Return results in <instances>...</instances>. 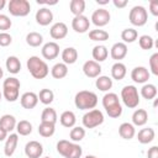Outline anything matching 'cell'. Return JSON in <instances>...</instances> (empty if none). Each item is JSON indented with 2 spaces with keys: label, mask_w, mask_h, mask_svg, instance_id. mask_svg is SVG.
Instances as JSON below:
<instances>
[{
  "label": "cell",
  "mask_w": 158,
  "mask_h": 158,
  "mask_svg": "<svg viewBox=\"0 0 158 158\" xmlns=\"http://www.w3.org/2000/svg\"><path fill=\"white\" fill-rule=\"evenodd\" d=\"M85 1L84 0H72L69 4V10L74 16L84 15L85 11Z\"/></svg>",
  "instance_id": "obj_32"
},
{
  "label": "cell",
  "mask_w": 158,
  "mask_h": 158,
  "mask_svg": "<svg viewBox=\"0 0 158 158\" xmlns=\"http://www.w3.org/2000/svg\"><path fill=\"white\" fill-rule=\"evenodd\" d=\"M54 131H56V125L54 123H48V122H41L40 126H38V133L44 137V138H48L51 136L54 135Z\"/></svg>",
  "instance_id": "obj_33"
},
{
  "label": "cell",
  "mask_w": 158,
  "mask_h": 158,
  "mask_svg": "<svg viewBox=\"0 0 158 158\" xmlns=\"http://www.w3.org/2000/svg\"><path fill=\"white\" fill-rule=\"evenodd\" d=\"M57 111L52 107H46L42 114H41V122H48V123H54L57 122Z\"/></svg>",
  "instance_id": "obj_31"
},
{
  "label": "cell",
  "mask_w": 158,
  "mask_h": 158,
  "mask_svg": "<svg viewBox=\"0 0 158 158\" xmlns=\"http://www.w3.org/2000/svg\"><path fill=\"white\" fill-rule=\"evenodd\" d=\"M91 22L96 26V27H104L106 26L110 20H111V15L109 12V10L104 9V7H99L98 10H95L91 15Z\"/></svg>",
  "instance_id": "obj_7"
},
{
  "label": "cell",
  "mask_w": 158,
  "mask_h": 158,
  "mask_svg": "<svg viewBox=\"0 0 158 158\" xmlns=\"http://www.w3.org/2000/svg\"><path fill=\"white\" fill-rule=\"evenodd\" d=\"M2 77H4V70H2V68L0 67V79H1Z\"/></svg>",
  "instance_id": "obj_56"
},
{
  "label": "cell",
  "mask_w": 158,
  "mask_h": 158,
  "mask_svg": "<svg viewBox=\"0 0 158 158\" xmlns=\"http://www.w3.org/2000/svg\"><path fill=\"white\" fill-rule=\"evenodd\" d=\"M41 53H42V57L44 59H48V60L56 59L59 56V44L53 42V41L47 42V43L43 44V47L41 49Z\"/></svg>",
  "instance_id": "obj_10"
},
{
  "label": "cell",
  "mask_w": 158,
  "mask_h": 158,
  "mask_svg": "<svg viewBox=\"0 0 158 158\" xmlns=\"http://www.w3.org/2000/svg\"><path fill=\"white\" fill-rule=\"evenodd\" d=\"M149 69L153 75H158V52L153 53L149 58Z\"/></svg>",
  "instance_id": "obj_47"
},
{
  "label": "cell",
  "mask_w": 158,
  "mask_h": 158,
  "mask_svg": "<svg viewBox=\"0 0 158 158\" xmlns=\"http://www.w3.org/2000/svg\"><path fill=\"white\" fill-rule=\"evenodd\" d=\"M121 100L128 109H135L139 104V93L135 85H126L121 90Z\"/></svg>",
  "instance_id": "obj_3"
},
{
  "label": "cell",
  "mask_w": 158,
  "mask_h": 158,
  "mask_svg": "<svg viewBox=\"0 0 158 158\" xmlns=\"http://www.w3.org/2000/svg\"><path fill=\"white\" fill-rule=\"evenodd\" d=\"M21 86V83L17 78L15 77H9L7 79L4 80L2 83V88H14V89H20Z\"/></svg>",
  "instance_id": "obj_46"
},
{
  "label": "cell",
  "mask_w": 158,
  "mask_h": 158,
  "mask_svg": "<svg viewBox=\"0 0 158 158\" xmlns=\"http://www.w3.org/2000/svg\"><path fill=\"white\" fill-rule=\"evenodd\" d=\"M12 26V22L7 15L0 14V32H6Z\"/></svg>",
  "instance_id": "obj_45"
},
{
  "label": "cell",
  "mask_w": 158,
  "mask_h": 158,
  "mask_svg": "<svg viewBox=\"0 0 158 158\" xmlns=\"http://www.w3.org/2000/svg\"><path fill=\"white\" fill-rule=\"evenodd\" d=\"M154 137H156V132H154V130L151 128V127L142 128V130H139L138 133H137V139H138V142L142 143V144H148V143H151V142L154 139Z\"/></svg>",
  "instance_id": "obj_19"
},
{
  "label": "cell",
  "mask_w": 158,
  "mask_h": 158,
  "mask_svg": "<svg viewBox=\"0 0 158 158\" xmlns=\"http://www.w3.org/2000/svg\"><path fill=\"white\" fill-rule=\"evenodd\" d=\"M138 44H139V47H141L142 49L148 51V49H152V48H153V46H154V40H153V37H151V36H148V35H142V36H139V38H138Z\"/></svg>",
  "instance_id": "obj_41"
},
{
  "label": "cell",
  "mask_w": 158,
  "mask_h": 158,
  "mask_svg": "<svg viewBox=\"0 0 158 158\" xmlns=\"http://www.w3.org/2000/svg\"><path fill=\"white\" fill-rule=\"evenodd\" d=\"M118 135L123 139H132L136 136V128L130 122H122L118 126Z\"/></svg>",
  "instance_id": "obj_18"
},
{
  "label": "cell",
  "mask_w": 158,
  "mask_h": 158,
  "mask_svg": "<svg viewBox=\"0 0 158 158\" xmlns=\"http://www.w3.org/2000/svg\"><path fill=\"white\" fill-rule=\"evenodd\" d=\"M137 38H138V32H137V30H135V28H132V27L125 28V30H122V32H121V40H122V42H123L125 44H127V43H133Z\"/></svg>",
  "instance_id": "obj_30"
},
{
  "label": "cell",
  "mask_w": 158,
  "mask_h": 158,
  "mask_svg": "<svg viewBox=\"0 0 158 158\" xmlns=\"http://www.w3.org/2000/svg\"><path fill=\"white\" fill-rule=\"evenodd\" d=\"M16 118L15 116L10 115V114H6V115H2L0 117V127H2L7 133L14 131L16 128Z\"/></svg>",
  "instance_id": "obj_23"
},
{
  "label": "cell",
  "mask_w": 158,
  "mask_h": 158,
  "mask_svg": "<svg viewBox=\"0 0 158 158\" xmlns=\"http://www.w3.org/2000/svg\"><path fill=\"white\" fill-rule=\"evenodd\" d=\"M128 20L133 26L142 27L147 23L148 21V12L144 6L142 5H136L130 10L128 14Z\"/></svg>",
  "instance_id": "obj_4"
},
{
  "label": "cell",
  "mask_w": 158,
  "mask_h": 158,
  "mask_svg": "<svg viewBox=\"0 0 158 158\" xmlns=\"http://www.w3.org/2000/svg\"><path fill=\"white\" fill-rule=\"evenodd\" d=\"M149 12L153 16H158V1H151L149 2Z\"/></svg>",
  "instance_id": "obj_49"
},
{
  "label": "cell",
  "mask_w": 158,
  "mask_h": 158,
  "mask_svg": "<svg viewBox=\"0 0 158 158\" xmlns=\"http://www.w3.org/2000/svg\"><path fill=\"white\" fill-rule=\"evenodd\" d=\"M78 59V51L74 47H67L62 52V60L64 64H74Z\"/></svg>",
  "instance_id": "obj_22"
},
{
  "label": "cell",
  "mask_w": 158,
  "mask_h": 158,
  "mask_svg": "<svg viewBox=\"0 0 158 158\" xmlns=\"http://www.w3.org/2000/svg\"><path fill=\"white\" fill-rule=\"evenodd\" d=\"M17 135L20 136H28L32 132V123L27 120H21L16 123V128Z\"/></svg>",
  "instance_id": "obj_36"
},
{
  "label": "cell",
  "mask_w": 158,
  "mask_h": 158,
  "mask_svg": "<svg viewBox=\"0 0 158 158\" xmlns=\"http://www.w3.org/2000/svg\"><path fill=\"white\" fill-rule=\"evenodd\" d=\"M116 104H120V99H118V95L115 94V93H106L104 96H102V106L104 109H107L112 105H116Z\"/></svg>",
  "instance_id": "obj_39"
},
{
  "label": "cell",
  "mask_w": 158,
  "mask_h": 158,
  "mask_svg": "<svg viewBox=\"0 0 158 158\" xmlns=\"http://www.w3.org/2000/svg\"><path fill=\"white\" fill-rule=\"evenodd\" d=\"M101 65L100 63L90 59V60H86L84 64H83V73L88 77V78H98L100 74H101Z\"/></svg>",
  "instance_id": "obj_11"
},
{
  "label": "cell",
  "mask_w": 158,
  "mask_h": 158,
  "mask_svg": "<svg viewBox=\"0 0 158 158\" xmlns=\"http://www.w3.org/2000/svg\"><path fill=\"white\" fill-rule=\"evenodd\" d=\"M148 121V112L144 109H137L132 114V125L133 126H144Z\"/></svg>",
  "instance_id": "obj_21"
},
{
  "label": "cell",
  "mask_w": 158,
  "mask_h": 158,
  "mask_svg": "<svg viewBox=\"0 0 158 158\" xmlns=\"http://www.w3.org/2000/svg\"><path fill=\"white\" fill-rule=\"evenodd\" d=\"M44 158H49V157H44Z\"/></svg>",
  "instance_id": "obj_58"
},
{
  "label": "cell",
  "mask_w": 158,
  "mask_h": 158,
  "mask_svg": "<svg viewBox=\"0 0 158 158\" xmlns=\"http://www.w3.org/2000/svg\"><path fill=\"white\" fill-rule=\"evenodd\" d=\"M20 102H21V106L23 109L31 110V109L36 107V105L38 104V95L33 91H26L21 95Z\"/></svg>",
  "instance_id": "obj_13"
},
{
  "label": "cell",
  "mask_w": 158,
  "mask_h": 158,
  "mask_svg": "<svg viewBox=\"0 0 158 158\" xmlns=\"http://www.w3.org/2000/svg\"><path fill=\"white\" fill-rule=\"evenodd\" d=\"M112 4H114V6L117 7V9H123V7L127 6L128 2H127V0H114Z\"/></svg>",
  "instance_id": "obj_51"
},
{
  "label": "cell",
  "mask_w": 158,
  "mask_h": 158,
  "mask_svg": "<svg viewBox=\"0 0 158 158\" xmlns=\"http://www.w3.org/2000/svg\"><path fill=\"white\" fill-rule=\"evenodd\" d=\"M91 54H93V60L100 63V62L106 60V58H107V56H109V51H107V48H106L105 46L98 44V46H95V47L93 48Z\"/></svg>",
  "instance_id": "obj_26"
},
{
  "label": "cell",
  "mask_w": 158,
  "mask_h": 158,
  "mask_svg": "<svg viewBox=\"0 0 158 158\" xmlns=\"http://www.w3.org/2000/svg\"><path fill=\"white\" fill-rule=\"evenodd\" d=\"M74 104L79 110H93L98 105V95L90 90H80L75 94Z\"/></svg>",
  "instance_id": "obj_1"
},
{
  "label": "cell",
  "mask_w": 158,
  "mask_h": 158,
  "mask_svg": "<svg viewBox=\"0 0 158 158\" xmlns=\"http://www.w3.org/2000/svg\"><path fill=\"white\" fill-rule=\"evenodd\" d=\"M89 27H90V21H89V17H86L85 15H79L73 17L72 28L77 33H85L89 31Z\"/></svg>",
  "instance_id": "obj_8"
},
{
  "label": "cell",
  "mask_w": 158,
  "mask_h": 158,
  "mask_svg": "<svg viewBox=\"0 0 158 158\" xmlns=\"http://www.w3.org/2000/svg\"><path fill=\"white\" fill-rule=\"evenodd\" d=\"M51 75L54 78V79H63L68 75V65L64 64L63 62L60 63H56L52 69H51Z\"/></svg>",
  "instance_id": "obj_24"
},
{
  "label": "cell",
  "mask_w": 158,
  "mask_h": 158,
  "mask_svg": "<svg viewBox=\"0 0 158 158\" xmlns=\"http://www.w3.org/2000/svg\"><path fill=\"white\" fill-rule=\"evenodd\" d=\"M127 74V69L126 65L121 62H116L112 67H111V77L115 80H122Z\"/></svg>",
  "instance_id": "obj_25"
},
{
  "label": "cell",
  "mask_w": 158,
  "mask_h": 158,
  "mask_svg": "<svg viewBox=\"0 0 158 158\" xmlns=\"http://www.w3.org/2000/svg\"><path fill=\"white\" fill-rule=\"evenodd\" d=\"M7 136H9V133H7L2 127H0V142L5 141V139L7 138Z\"/></svg>",
  "instance_id": "obj_52"
},
{
  "label": "cell",
  "mask_w": 158,
  "mask_h": 158,
  "mask_svg": "<svg viewBox=\"0 0 158 158\" xmlns=\"http://www.w3.org/2000/svg\"><path fill=\"white\" fill-rule=\"evenodd\" d=\"M26 43L30 47H40L43 43V37L38 32H30L26 35Z\"/></svg>",
  "instance_id": "obj_35"
},
{
  "label": "cell",
  "mask_w": 158,
  "mask_h": 158,
  "mask_svg": "<svg viewBox=\"0 0 158 158\" xmlns=\"http://www.w3.org/2000/svg\"><path fill=\"white\" fill-rule=\"evenodd\" d=\"M49 35L53 40H63L68 35V26L64 22H56L49 28Z\"/></svg>",
  "instance_id": "obj_16"
},
{
  "label": "cell",
  "mask_w": 158,
  "mask_h": 158,
  "mask_svg": "<svg viewBox=\"0 0 158 158\" xmlns=\"http://www.w3.org/2000/svg\"><path fill=\"white\" fill-rule=\"evenodd\" d=\"M36 22L41 26H48L53 21V12L48 7H41L36 12Z\"/></svg>",
  "instance_id": "obj_15"
},
{
  "label": "cell",
  "mask_w": 158,
  "mask_h": 158,
  "mask_svg": "<svg viewBox=\"0 0 158 158\" xmlns=\"http://www.w3.org/2000/svg\"><path fill=\"white\" fill-rule=\"evenodd\" d=\"M95 85L100 91H109L112 88V79L107 75H99L95 80Z\"/></svg>",
  "instance_id": "obj_29"
},
{
  "label": "cell",
  "mask_w": 158,
  "mask_h": 158,
  "mask_svg": "<svg viewBox=\"0 0 158 158\" xmlns=\"http://www.w3.org/2000/svg\"><path fill=\"white\" fill-rule=\"evenodd\" d=\"M43 153V146L38 141H30L25 146V154L28 158H40Z\"/></svg>",
  "instance_id": "obj_12"
},
{
  "label": "cell",
  "mask_w": 158,
  "mask_h": 158,
  "mask_svg": "<svg viewBox=\"0 0 158 158\" xmlns=\"http://www.w3.org/2000/svg\"><path fill=\"white\" fill-rule=\"evenodd\" d=\"M81 154H83V148L78 143L73 142V144H72V147H70V149H69V152H68L65 158H80Z\"/></svg>",
  "instance_id": "obj_44"
},
{
  "label": "cell",
  "mask_w": 158,
  "mask_h": 158,
  "mask_svg": "<svg viewBox=\"0 0 158 158\" xmlns=\"http://www.w3.org/2000/svg\"><path fill=\"white\" fill-rule=\"evenodd\" d=\"M81 122L85 128H95L104 122V114L98 109L89 110L83 115Z\"/></svg>",
  "instance_id": "obj_6"
},
{
  "label": "cell",
  "mask_w": 158,
  "mask_h": 158,
  "mask_svg": "<svg viewBox=\"0 0 158 158\" xmlns=\"http://www.w3.org/2000/svg\"><path fill=\"white\" fill-rule=\"evenodd\" d=\"M96 2L100 5H106V4H109V0H96Z\"/></svg>",
  "instance_id": "obj_53"
},
{
  "label": "cell",
  "mask_w": 158,
  "mask_h": 158,
  "mask_svg": "<svg viewBox=\"0 0 158 158\" xmlns=\"http://www.w3.org/2000/svg\"><path fill=\"white\" fill-rule=\"evenodd\" d=\"M69 137H70L72 142H74V143L80 142V141L85 137V128H84V127H80V126H74V127H72L70 133H69Z\"/></svg>",
  "instance_id": "obj_37"
},
{
  "label": "cell",
  "mask_w": 158,
  "mask_h": 158,
  "mask_svg": "<svg viewBox=\"0 0 158 158\" xmlns=\"http://www.w3.org/2000/svg\"><path fill=\"white\" fill-rule=\"evenodd\" d=\"M59 121H60V125L67 127V128H72L75 126V122H77V117H75V114L70 110H67V111H63L59 116Z\"/></svg>",
  "instance_id": "obj_20"
},
{
  "label": "cell",
  "mask_w": 158,
  "mask_h": 158,
  "mask_svg": "<svg viewBox=\"0 0 158 158\" xmlns=\"http://www.w3.org/2000/svg\"><path fill=\"white\" fill-rule=\"evenodd\" d=\"M38 100L43 105H49L54 100V93L51 89H42L38 94Z\"/></svg>",
  "instance_id": "obj_38"
},
{
  "label": "cell",
  "mask_w": 158,
  "mask_h": 158,
  "mask_svg": "<svg viewBox=\"0 0 158 158\" xmlns=\"http://www.w3.org/2000/svg\"><path fill=\"white\" fill-rule=\"evenodd\" d=\"M127 52H128L127 44H125L123 42H116L112 44V47L110 49V56L116 62H120L121 59H123L127 56Z\"/></svg>",
  "instance_id": "obj_14"
},
{
  "label": "cell",
  "mask_w": 158,
  "mask_h": 158,
  "mask_svg": "<svg viewBox=\"0 0 158 158\" xmlns=\"http://www.w3.org/2000/svg\"><path fill=\"white\" fill-rule=\"evenodd\" d=\"M27 69L31 73V75L35 79H43L48 75L49 73V68L47 65V63L42 59H40V57L37 56H32L27 59L26 62Z\"/></svg>",
  "instance_id": "obj_2"
},
{
  "label": "cell",
  "mask_w": 158,
  "mask_h": 158,
  "mask_svg": "<svg viewBox=\"0 0 158 158\" xmlns=\"http://www.w3.org/2000/svg\"><path fill=\"white\" fill-rule=\"evenodd\" d=\"M151 77L149 70L146 67H135L131 72V79L137 84H146Z\"/></svg>",
  "instance_id": "obj_9"
},
{
  "label": "cell",
  "mask_w": 158,
  "mask_h": 158,
  "mask_svg": "<svg viewBox=\"0 0 158 158\" xmlns=\"http://www.w3.org/2000/svg\"><path fill=\"white\" fill-rule=\"evenodd\" d=\"M84 158H99V157H96V156H91V154H88V156H85Z\"/></svg>",
  "instance_id": "obj_55"
},
{
  "label": "cell",
  "mask_w": 158,
  "mask_h": 158,
  "mask_svg": "<svg viewBox=\"0 0 158 158\" xmlns=\"http://www.w3.org/2000/svg\"><path fill=\"white\" fill-rule=\"evenodd\" d=\"M5 5H6V1L5 0H0V10H2L5 7Z\"/></svg>",
  "instance_id": "obj_54"
},
{
  "label": "cell",
  "mask_w": 158,
  "mask_h": 158,
  "mask_svg": "<svg viewBox=\"0 0 158 158\" xmlns=\"http://www.w3.org/2000/svg\"><path fill=\"white\" fill-rule=\"evenodd\" d=\"M17 143H19V135L17 133H10L7 136V138L5 139L4 154L6 157H11L17 148Z\"/></svg>",
  "instance_id": "obj_17"
},
{
  "label": "cell",
  "mask_w": 158,
  "mask_h": 158,
  "mask_svg": "<svg viewBox=\"0 0 158 158\" xmlns=\"http://www.w3.org/2000/svg\"><path fill=\"white\" fill-rule=\"evenodd\" d=\"M12 42V37L7 32H0V46L1 47H7Z\"/></svg>",
  "instance_id": "obj_48"
},
{
  "label": "cell",
  "mask_w": 158,
  "mask_h": 158,
  "mask_svg": "<svg viewBox=\"0 0 158 158\" xmlns=\"http://www.w3.org/2000/svg\"><path fill=\"white\" fill-rule=\"evenodd\" d=\"M5 67L9 73L17 74L21 70V62L16 56H10V57H7V59L5 62Z\"/></svg>",
  "instance_id": "obj_27"
},
{
  "label": "cell",
  "mask_w": 158,
  "mask_h": 158,
  "mask_svg": "<svg viewBox=\"0 0 158 158\" xmlns=\"http://www.w3.org/2000/svg\"><path fill=\"white\" fill-rule=\"evenodd\" d=\"M157 86L154 84H151V83H146L143 84V86L141 88V96L146 100H153L156 96H157Z\"/></svg>",
  "instance_id": "obj_28"
},
{
  "label": "cell",
  "mask_w": 158,
  "mask_h": 158,
  "mask_svg": "<svg viewBox=\"0 0 158 158\" xmlns=\"http://www.w3.org/2000/svg\"><path fill=\"white\" fill-rule=\"evenodd\" d=\"M147 158H158V147L152 146L147 152Z\"/></svg>",
  "instance_id": "obj_50"
},
{
  "label": "cell",
  "mask_w": 158,
  "mask_h": 158,
  "mask_svg": "<svg viewBox=\"0 0 158 158\" xmlns=\"http://www.w3.org/2000/svg\"><path fill=\"white\" fill-rule=\"evenodd\" d=\"M1 98H2V93L0 91V101H1Z\"/></svg>",
  "instance_id": "obj_57"
},
{
  "label": "cell",
  "mask_w": 158,
  "mask_h": 158,
  "mask_svg": "<svg viewBox=\"0 0 158 158\" xmlns=\"http://www.w3.org/2000/svg\"><path fill=\"white\" fill-rule=\"evenodd\" d=\"M20 95V89H14V88H2V96L9 101L14 102L19 99Z\"/></svg>",
  "instance_id": "obj_40"
},
{
  "label": "cell",
  "mask_w": 158,
  "mask_h": 158,
  "mask_svg": "<svg viewBox=\"0 0 158 158\" xmlns=\"http://www.w3.org/2000/svg\"><path fill=\"white\" fill-rule=\"evenodd\" d=\"M72 144H73V142H70L68 139H60V141L57 142V152L65 158L70 147H72Z\"/></svg>",
  "instance_id": "obj_42"
},
{
  "label": "cell",
  "mask_w": 158,
  "mask_h": 158,
  "mask_svg": "<svg viewBox=\"0 0 158 158\" xmlns=\"http://www.w3.org/2000/svg\"><path fill=\"white\" fill-rule=\"evenodd\" d=\"M89 38L95 42H105L109 40V32H106L105 30H100V28L91 30L89 31Z\"/></svg>",
  "instance_id": "obj_34"
},
{
  "label": "cell",
  "mask_w": 158,
  "mask_h": 158,
  "mask_svg": "<svg viewBox=\"0 0 158 158\" xmlns=\"http://www.w3.org/2000/svg\"><path fill=\"white\" fill-rule=\"evenodd\" d=\"M105 111L109 115V117L117 118V117H120L122 115V106H121V104H116V105H112V106L105 109Z\"/></svg>",
  "instance_id": "obj_43"
},
{
  "label": "cell",
  "mask_w": 158,
  "mask_h": 158,
  "mask_svg": "<svg viewBox=\"0 0 158 158\" xmlns=\"http://www.w3.org/2000/svg\"><path fill=\"white\" fill-rule=\"evenodd\" d=\"M7 10L12 16L25 17L31 11V5L27 0H10L7 4Z\"/></svg>",
  "instance_id": "obj_5"
}]
</instances>
